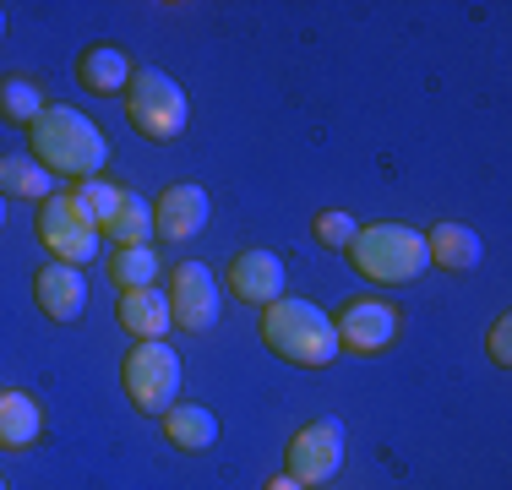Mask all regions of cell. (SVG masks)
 <instances>
[{"label":"cell","instance_id":"obj_17","mask_svg":"<svg viewBox=\"0 0 512 490\" xmlns=\"http://www.w3.org/2000/svg\"><path fill=\"white\" fill-rule=\"evenodd\" d=\"M164 436H169V447H180V452H207L218 441V420L202 403H175V409L164 414Z\"/></svg>","mask_w":512,"mask_h":490},{"label":"cell","instance_id":"obj_8","mask_svg":"<svg viewBox=\"0 0 512 490\" xmlns=\"http://www.w3.org/2000/svg\"><path fill=\"white\" fill-rule=\"evenodd\" d=\"M169 322L180 333H207L218 322V278L202 262H175V278H169Z\"/></svg>","mask_w":512,"mask_h":490},{"label":"cell","instance_id":"obj_18","mask_svg":"<svg viewBox=\"0 0 512 490\" xmlns=\"http://www.w3.org/2000/svg\"><path fill=\"white\" fill-rule=\"evenodd\" d=\"M131 71H137V66H131V55H126V49H109V44L88 49V55L77 60L82 88H93V93H126Z\"/></svg>","mask_w":512,"mask_h":490},{"label":"cell","instance_id":"obj_12","mask_svg":"<svg viewBox=\"0 0 512 490\" xmlns=\"http://www.w3.org/2000/svg\"><path fill=\"white\" fill-rule=\"evenodd\" d=\"M229 289L246 305H273L284 300V262L273 251H240L229 262Z\"/></svg>","mask_w":512,"mask_h":490},{"label":"cell","instance_id":"obj_4","mask_svg":"<svg viewBox=\"0 0 512 490\" xmlns=\"http://www.w3.org/2000/svg\"><path fill=\"white\" fill-rule=\"evenodd\" d=\"M126 120H131V131H142L148 142H175L191 120L186 88L158 66H137L126 82Z\"/></svg>","mask_w":512,"mask_h":490},{"label":"cell","instance_id":"obj_10","mask_svg":"<svg viewBox=\"0 0 512 490\" xmlns=\"http://www.w3.org/2000/svg\"><path fill=\"white\" fill-rule=\"evenodd\" d=\"M207 224V191L180 180V186H164L153 202V235L164 240H191Z\"/></svg>","mask_w":512,"mask_h":490},{"label":"cell","instance_id":"obj_16","mask_svg":"<svg viewBox=\"0 0 512 490\" xmlns=\"http://www.w3.org/2000/svg\"><path fill=\"white\" fill-rule=\"evenodd\" d=\"M99 235L115 240V251H120V245H148V235H153V207L142 202L137 191L120 186V202H115V213L99 224Z\"/></svg>","mask_w":512,"mask_h":490},{"label":"cell","instance_id":"obj_27","mask_svg":"<svg viewBox=\"0 0 512 490\" xmlns=\"http://www.w3.org/2000/svg\"><path fill=\"white\" fill-rule=\"evenodd\" d=\"M0 224H6V202H0Z\"/></svg>","mask_w":512,"mask_h":490},{"label":"cell","instance_id":"obj_20","mask_svg":"<svg viewBox=\"0 0 512 490\" xmlns=\"http://www.w3.org/2000/svg\"><path fill=\"white\" fill-rule=\"evenodd\" d=\"M0 191L28 196V202H44L50 196V169L28 153H0Z\"/></svg>","mask_w":512,"mask_h":490},{"label":"cell","instance_id":"obj_24","mask_svg":"<svg viewBox=\"0 0 512 490\" xmlns=\"http://www.w3.org/2000/svg\"><path fill=\"white\" fill-rule=\"evenodd\" d=\"M491 360L496 365H512V322H507V316L491 327Z\"/></svg>","mask_w":512,"mask_h":490},{"label":"cell","instance_id":"obj_11","mask_svg":"<svg viewBox=\"0 0 512 490\" xmlns=\"http://www.w3.org/2000/svg\"><path fill=\"white\" fill-rule=\"evenodd\" d=\"M33 300H39V311L55 316V322H77L82 305H88V278L66 262H44L39 273H33Z\"/></svg>","mask_w":512,"mask_h":490},{"label":"cell","instance_id":"obj_6","mask_svg":"<svg viewBox=\"0 0 512 490\" xmlns=\"http://www.w3.org/2000/svg\"><path fill=\"white\" fill-rule=\"evenodd\" d=\"M120 387H126V398L137 403L142 414H158V420H164L180 398L175 349H164V343H137V349L120 360Z\"/></svg>","mask_w":512,"mask_h":490},{"label":"cell","instance_id":"obj_3","mask_svg":"<svg viewBox=\"0 0 512 490\" xmlns=\"http://www.w3.org/2000/svg\"><path fill=\"white\" fill-rule=\"evenodd\" d=\"M349 262H355L360 278L371 284H414L425 273V235L409 224H365L355 240H349Z\"/></svg>","mask_w":512,"mask_h":490},{"label":"cell","instance_id":"obj_5","mask_svg":"<svg viewBox=\"0 0 512 490\" xmlns=\"http://www.w3.org/2000/svg\"><path fill=\"white\" fill-rule=\"evenodd\" d=\"M33 235H39L44 251H55V262H66V267L93 262V256H99V240H104L71 191H50V196H44L39 218H33Z\"/></svg>","mask_w":512,"mask_h":490},{"label":"cell","instance_id":"obj_19","mask_svg":"<svg viewBox=\"0 0 512 490\" xmlns=\"http://www.w3.org/2000/svg\"><path fill=\"white\" fill-rule=\"evenodd\" d=\"M44 93L33 77H22V71H11V77H0V120H11V126H33V120L44 115Z\"/></svg>","mask_w":512,"mask_h":490},{"label":"cell","instance_id":"obj_2","mask_svg":"<svg viewBox=\"0 0 512 490\" xmlns=\"http://www.w3.org/2000/svg\"><path fill=\"white\" fill-rule=\"evenodd\" d=\"M262 343L289 365H322L338 360V333H333V316L311 300H273L262 305Z\"/></svg>","mask_w":512,"mask_h":490},{"label":"cell","instance_id":"obj_13","mask_svg":"<svg viewBox=\"0 0 512 490\" xmlns=\"http://www.w3.org/2000/svg\"><path fill=\"white\" fill-rule=\"evenodd\" d=\"M115 316H120V327L142 343H164V333L175 327L169 322V294L164 289H126Z\"/></svg>","mask_w":512,"mask_h":490},{"label":"cell","instance_id":"obj_28","mask_svg":"<svg viewBox=\"0 0 512 490\" xmlns=\"http://www.w3.org/2000/svg\"><path fill=\"white\" fill-rule=\"evenodd\" d=\"M0 490H6V480H0Z\"/></svg>","mask_w":512,"mask_h":490},{"label":"cell","instance_id":"obj_26","mask_svg":"<svg viewBox=\"0 0 512 490\" xmlns=\"http://www.w3.org/2000/svg\"><path fill=\"white\" fill-rule=\"evenodd\" d=\"M0 39H6V11H0Z\"/></svg>","mask_w":512,"mask_h":490},{"label":"cell","instance_id":"obj_1","mask_svg":"<svg viewBox=\"0 0 512 490\" xmlns=\"http://www.w3.org/2000/svg\"><path fill=\"white\" fill-rule=\"evenodd\" d=\"M28 142H33V158L44 169L71 175V180H99V169L109 158L104 131L71 104H44V115L28 126Z\"/></svg>","mask_w":512,"mask_h":490},{"label":"cell","instance_id":"obj_21","mask_svg":"<svg viewBox=\"0 0 512 490\" xmlns=\"http://www.w3.org/2000/svg\"><path fill=\"white\" fill-rule=\"evenodd\" d=\"M153 273H158V256L153 245H120L115 256H109V278H115V289H153Z\"/></svg>","mask_w":512,"mask_h":490},{"label":"cell","instance_id":"obj_7","mask_svg":"<svg viewBox=\"0 0 512 490\" xmlns=\"http://www.w3.org/2000/svg\"><path fill=\"white\" fill-rule=\"evenodd\" d=\"M289 480L295 485H327L344 469V425L338 420H311L289 436Z\"/></svg>","mask_w":512,"mask_h":490},{"label":"cell","instance_id":"obj_14","mask_svg":"<svg viewBox=\"0 0 512 490\" xmlns=\"http://www.w3.org/2000/svg\"><path fill=\"white\" fill-rule=\"evenodd\" d=\"M425 256H431L442 273H469V267H480L485 245H480L474 229H463V224H436L431 235H425Z\"/></svg>","mask_w":512,"mask_h":490},{"label":"cell","instance_id":"obj_23","mask_svg":"<svg viewBox=\"0 0 512 490\" xmlns=\"http://www.w3.org/2000/svg\"><path fill=\"white\" fill-rule=\"evenodd\" d=\"M360 235V224L349 213H322L316 218V240L322 245H333V251H349V240Z\"/></svg>","mask_w":512,"mask_h":490},{"label":"cell","instance_id":"obj_9","mask_svg":"<svg viewBox=\"0 0 512 490\" xmlns=\"http://www.w3.org/2000/svg\"><path fill=\"white\" fill-rule=\"evenodd\" d=\"M338 349H355V354H382L387 343L398 338V305L387 300H349L333 322Z\"/></svg>","mask_w":512,"mask_h":490},{"label":"cell","instance_id":"obj_25","mask_svg":"<svg viewBox=\"0 0 512 490\" xmlns=\"http://www.w3.org/2000/svg\"><path fill=\"white\" fill-rule=\"evenodd\" d=\"M262 490H306V485H295V480H289V474H278V480H267Z\"/></svg>","mask_w":512,"mask_h":490},{"label":"cell","instance_id":"obj_15","mask_svg":"<svg viewBox=\"0 0 512 490\" xmlns=\"http://www.w3.org/2000/svg\"><path fill=\"white\" fill-rule=\"evenodd\" d=\"M44 431V409L28 392H0V447L6 452H28Z\"/></svg>","mask_w":512,"mask_h":490},{"label":"cell","instance_id":"obj_22","mask_svg":"<svg viewBox=\"0 0 512 490\" xmlns=\"http://www.w3.org/2000/svg\"><path fill=\"white\" fill-rule=\"evenodd\" d=\"M71 196H77V202H82V213H88V218H93V229H99L104 218L115 213V202H120V186H109V180H82V186L71 191Z\"/></svg>","mask_w":512,"mask_h":490}]
</instances>
